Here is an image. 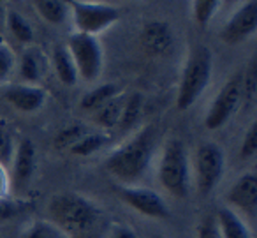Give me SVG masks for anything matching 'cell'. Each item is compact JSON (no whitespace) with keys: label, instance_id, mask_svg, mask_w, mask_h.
Returning <instances> with one entry per match:
<instances>
[{"label":"cell","instance_id":"cell-21","mask_svg":"<svg viewBox=\"0 0 257 238\" xmlns=\"http://www.w3.org/2000/svg\"><path fill=\"white\" fill-rule=\"evenodd\" d=\"M143 106H145V97L143 94L134 92L128 97H125L123 103V110H121V117H120V129H133L134 125L140 122L141 115H143Z\"/></svg>","mask_w":257,"mask_h":238},{"label":"cell","instance_id":"cell-34","mask_svg":"<svg viewBox=\"0 0 257 238\" xmlns=\"http://www.w3.org/2000/svg\"><path fill=\"white\" fill-rule=\"evenodd\" d=\"M11 192V184H9V173L4 164H0V199L9 198Z\"/></svg>","mask_w":257,"mask_h":238},{"label":"cell","instance_id":"cell-30","mask_svg":"<svg viewBox=\"0 0 257 238\" xmlns=\"http://www.w3.org/2000/svg\"><path fill=\"white\" fill-rule=\"evenodd\" d=\"M20 210H22V205H20L16 199H11V198L0 199V222L15 219L20 213Z\"/></svg>","mask_w":257,"mask_h":238},{"label":"cell","instance_id":"cell-35","mask_svg":"<svg viewBox=\"0 0 257 238\" xmlns=\"http://www.w3.org/2000/svg\"><path fill=\"white\" fill-rule=\"evenodd\" d=\"M150 238H166V236H162V234H152Z\"/></svg>","mask_w":257,"mask_h":238},{"label":"cell","instance_id":"cell-1","mask_svg":"<svg viewBox=\"0 0 257 238\" xmlns=\"http://www.w3.org/2000/svg\"><path fill=\"white\" fill-rule=\"evenodd\" d=\"M157 146V127L145 125L104 161V168L123 187L136 185L147 175Z\"/></svg>","mask_w":257,"mask_h":238},{"label":"cell","instance_id":"cell-25","mask_svg":"<svg viewBox=\"0 0 257 238\" xmlns=\"http://www.w3.org/2000/svg\"><path fill=\"white\" fill-rule=\"evenodd\" d=\"M88 132H90L88 129L81 124L67 125V127H64L57 134V138H55V146L60 150H69L72 145H76L83 136L88 134Z\"/></svg>","mask_w":257,"mask_h":238},{"label":"cell","instance_id":"cell-9","mask_svg":"<svg viewBox=\"0 0 257 238\" xmlns=\"http://www.w3.org/2000/svg\"><path fill=\"white\" fill-rule=\"evenodd\" d=\"M120 198L125 205H128L133 210L140 212L141 215L148 219H168L169 206L166 199L157 191L141 185H131V187H121Z\"/></svg>","mask_w":257,"mask_h":238},{"label":"cell","instance_id":"cell-36","mask_svg":"<svg viewBox=\"0 0 257 238\" xmlns=\"http://www.w3.org/2000/svg\"><path fill=\"white\" fill-rule=\"evenodd\" d=\"M0 238H4V236H2V234H0Z\"/></svg>","mask_w":257,"mask_h":238},{"label":"cell","instance_id":"cell-17","mask_svg":"<svg viewBox=\"0 0 257 238\" xmlns=\"http://www.w3.org/2000/svg\"><path fill=\"white\" fill-rule=\"evenodd\" d=\"M16 69H18L20 78L27 85H37L43 74V67H41V55L36 48H27L22 53V57L16 62Z\"/></svg>","mask_w":257,"mask_h":238},{"label":"cell","instance_id":"cell-31","mask_svg":"<svg viewBox=\"0 0 257 238\" xmlns=\"http://www.w3.org/2000/svg\"><path fill=\"white\" fill-rule=\"evenodd\" d=\"M13 152H15V146H13L11 134L0 129V164H8L13 159Z\"/></svg>","mask_w":257,"mask_h":238},{"label":"cell","instance_id":"cell-12","mask_svg":"<svg viewBox=\"0 0 257 238\" xmlns=\"http://www.w3.org/2000/svg\"><path fill=\"white\" fill-rule=\"evenodd\" d=\"M227 208L234 210L239 217L255 220L257 217V175L253 171L243 173L227 192Z\"/></svg>","mask_w":257,"mask_h":238},{"label":"cell","instance_id":"cell-13","mask_svg":"<svg viewBox=\"0 0 257 238\" xmlns=\"http://www.w3.org/2000/svg\"><path fill=\"white\" fill-rule=\"evenodd\" d=\"M4 99L20 113H36L43 110L48 101V92L39 85H11L6 89Z\"/></svg>","mask_w":257,"mask_h":238},{"label":"cell","instance_id":"cell-11","mask_svg":"<svg viewBox=\"0 0 257 238\" xmlns=\"http://www.w3.org/2000/svg\"><path fill=\"white\" fill-rule=\"evenodd\" d=\"M257 30V4L245 2L241 4L224 23L220 32V39L229 46L243 43L252 37Z\"/></svg>","mask_w":257,"mask_h":238},{"label":"cell","instance_id":"cell-4","mask_svg":"<svg viewBox=\"0 0 257 238\" xmlns=\"http://www.w3.org/2000/svg\"><path fill=\"white\" fill-rule=\"evenodd\" d=\"M157 177L161 185L175 198H187L190 192V159L185 143L169 138L159 159Z\"/></svg>","mask_w":257,"mask_h":238},{"label":"cell","instance_id":"cell-27","mask_svg":"<svg viewBox=\"0 0 257 238\" xmlns=\"http://www.w3.org/2000/svg\"><path fill=\"white\" fill-rule=\"evenodd\" d=\"M257 94V62L252 57L250 64L246 65L245 74H241V103H252Z\"/></svg>","mask_w":257,"mask_h":238},{"label":"cell","instance_id":"cell-19","mask_svg":"<svg viewBox=\"0 0 257 238\" xmlns=\"http://www.w3.org/2000/svg\"><path fill=\"white\" fill-rule=\"evenodd\" d=\"M123 103H125L123 94H120V96L109 99L106 104H102L99 110L93 111V122L102 129L118 127V124H120V117H121V110H123Z\"/></svg>","mask_w":257,"mask_h":238},{"label":"cell","instance_id":"cell-33","mask_svg":"<svg viewBox=\"0 0 257 238\" xmlns=\"http://www.w3.org/2000/svg\"><path fill=\"white\" fill-rule=\"evenodd\" d=\"M107 238H140L136 231L127 224H113L107 231Z\"/></svg>","mask_w":257,"mask_h":238},{"label":"cell","instance_id":"cell-16","mask_svg":"<svg viewBox=\"0 0 257 238\" xmlns=\"http://www.w3.org/2000/svg\"><path fill=\"white\" fill-rule=\"evenodd\" d=\"M51 62H53V69L57 78L60 80L62 85L65 87H74L78 83V71L76 65L71 58V53L67 51L65 46H55L53 53H51Z\"/></svg>","mask_w":257,"mask_h":238},{"label":"cell","instance_id":"cell-10","mask_svg":"<svg viewBox=\"0 0 257 238\" xmlns=\"http://www.w3.org/2000/svg\"><path fill=\"white\" fill-rule=\"evenodd\" d=\"M13 168L9 173V184H11L13 194H22L29 187L30 180L36 175L37 166V152L32 139L23 138L13 152Z\"/></svg>","mask_w":257,"mask_h":238},{"label":"cell","instance_id":"cell-2","mask_svg":"<svg viewBox=\"0 0 257 238\" xmlns=\"http://www.w3.org/2000/svg\"><path fill=\"white\" fill-rule=\"evenodd\" d=\"M48 213L51 222L69 238H95L102 222L99 205L78 192H58L51 196Z\"/></svg>","mask_w":257,"mask_h":238},{"label":"cell","instance_id":"cell-29","mask_svg":"<svg viewBox=\"0 0 257 238\" xmlns=\"http://www.w3.org/2000/svg\"><path fill=\"white\" fill-rule=\"evenodd\" d=\"M257 153V124L255 120L246 127L245 136L241 139V146H239V157L241 159H250Z\"/></svg>","mask_w":257,"mask_h":238},{"label":"cell","instance_id":"cell-3","mask_svg":"<svg viewBox=\"0 0 257 238\" xmlns=\"http://www.w3.org/2000/svg\"><path fill=\"white\" fill-rule=\"evenodd\" d=\"M211 74H213V55L210 48L197 44L190 50L182 72V82L176 96V108L180 111L189 110L196 104V101L210 85Z\"/></svg>","mask_w":257,"mask_h":238},{"label":"cell","instance_id":"cell-20","mask_svg":"<svg viewBox=\"0 0 257 238\" xmlns=\"http://www.w3.org/2000/svg\"><path fill=\"white\" fill-rule=\"evenodd\" d=\"M36 13L50 25H62L69 18V4L58 0H39L34 2Z\"/></svg>","mask_w":257,"mask_h":238},{"label":"cell","instance_id":"cell-6","mask_svg":"<svg viewBox=\"0 0 257 238\" xmlns=\"http://www.w3.org/2000/svg\"><path fill=\"white\" fill-rule=\"evenodd\" d=\"M69 16L76 27V32L97 37L118 23L121 18L120 8L111 4H95V2H71Z\"/></svg>","mask_w":257,"mask_h":238},{"label":"cell","instance_id":"cell-8","mask_svg":"<svg viewBox=\"0 0 257 238\" xmlns=\"http://www.w3.org/2000/svg\"><path fill=\"white\" fill-rule=\"evenodd\" d=\"M241 106V74H234L224 83L220 92L215 96L204 118V125L210 131L224 127Z\"/></svg>","mask_w":257,"mask_h":238},{"label":"cell","instance_id":"cell-5","mask_svg":"<svg viewBox=\"0 0 257 238\" xmlns=\"http://www.w3.org/2000/svg\"><path fill=\"white\" fill-rule=\"evenodd\" d=\"M78 71V78L86 83H93L100 78L104 69V50L99 39L86 34L72 32L65 44Z\"/></svg>","mask_w":257,"mask_h":238},{"label":"cell","instance_id":"cell-24","mask_svg":"<svg viewBox=\"0 0 257 238\" xmlns=\"http://www.w3.org/2000/svg\"><path fill=\"white\" fill-rule=\"evenodd\" d=\"M23 238H69L51 220H34L23 231Z\"/></svg>","mask_w":257,"mask_h":238},{"label":"cell","instance_id":"cell-28","mask_svg":"<svg viewBox=\"0 0 257 238\" xmlns=\"http://www.w3.org/2000/svg\"><path fill=\"white\" fill-rule=\"evenodd\" d=\"M218 9H220V2L217 0H199L192 4V16L197 25L206 27L217 15Z\"/></svg>","mask_w":257,"mask_h":238},{"label":"cell","instance_id":"cell-22","mask_svg":"<svg viewBox=\"0 0 257 238\" xmlns=\"http://www.w3.org/2000/svg\"><path fill=\"white\" fill-rule=\"evenodd\" d=\"M6 25H8L9 32L13 34V37L18 43L30 44L34 41V29L22 13L15 11V9H9L8 15H6Z\"/></svg>","mask_w":257,"mask_h":238},{"label":"cell","instance_id":"cell-15","mask_svg":"<svg viewBox=\"0 0 257 238\" xmlns=\"http://www.w3.org/2000/svg\"><path fill=\"white\" fill-rule=\"evenodd\" d=\"M215 222H217L220 238H252V233H250L245 219L227 206L218 208Z\"/></svg>","mask_w":257,"mask_h":238},{"label":"cell","instance_id":"cell-23","mask_svg":"<svg viewBox=\"0 0 257 238\" xmlns=\"http://www.w3.org/2000/svg\"><path fill=\"white\" fill-rule=\"evenodd\" d=\"M106 143H107L106 134H102V132H88L76 145H72L67 152L76 157H88L92 153L99 152Z\"/></svg>","mask_w":257,"mask_h":238},{"label":"cell","instance_id":"cell-14","mask_svg":"<svg viewBox=\"0 0 257 238\" xmlns=\"http://www.w3.org/2000/svg\"><path fill=\"white\" fill-rule=\"evenodd\" d=\"M141 44L148 55L162 57L171 51L173 44H175V34H173L169 23L154 20V22L147 23L141 30Z\"/></svg>","mask_w":257,"mask_h":238},{"label":"cell","instance_id":"cell-32","mask_svg":"<svg viewBox=\"0 0 257 238\" xmlns=\"http://www.w3.org/2000/svg\"><path fill=\"white\" fill-rule=\"evenodd\" d=\"M197 238H220L215 217H206L197 227Z\"/></svg>","mask_w":257,"mask_h":238},{"label":"cell","instance_id":"cell-26","mask_svg":"<svg viewBox=\"0 0 257 238\" xmlns=\"http://www.w3.org/2000/svg\"><path fill=\"white\" fill-rule=\"evenodd\" d=\"M16 62H18V58H16L13 48L4 39H0V85L8 83L11 76L15 74Z\"/></svg>","mask_w":257,"mask_h":238},{"label":"cell","instance_id":"cell-7","mask_svg":"<svg viewBox=\"0 0 257 238\" xmlns=\"http://www.w3.org/2000/svg\"><path fill=\"white\" fill-rule=\"evenodd\" d=\"M225 171V153L220 145L204 141L194 152V180L199 194L208 196L222 180Z\"/></svg>","mask_w":257,"mask_h":238},{"label":"cell","instance_id":"cell-18","mask_svg":"<svg viewBox=\"0 0 257 238\" xmlns=\"http://www.w3.org/2000/svg\"><path fill=\"white\" fill-rule=\"evenodd\" d=\"M120 94H121V89L116 83H102V85L88 90V92L81 97L79 108H81L83 111H92L93 113V111L99 110L102 104H106L107 101L120 96Z\"/></svg>","mask_w":257,"mask_h":238}]
</instances>
